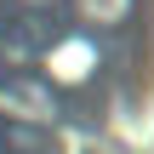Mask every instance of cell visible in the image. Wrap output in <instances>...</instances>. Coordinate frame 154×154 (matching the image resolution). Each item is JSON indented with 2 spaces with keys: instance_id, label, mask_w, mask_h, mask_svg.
<instances>
[{
  "instance_id": "cell-3",
  "label": "cell",
  "mask_w": 154,
  "mask_h": 154,
  "mask_svg": "<svg viewBox=\"0 0 154 154\" xmlns=\"http://www.w3.org/2000/svg\"><path fill=\"white\" fill-rule=\"evenodd\" d=\"M29 6H51V0H29Z\"/></svg>"
},
{
  "instance_id": "cell-2",
  "label": "cell",
  "mask_w": 154,
  "mask_h": 154,
  "mask_svg": "<svg viewBox=\"0 0 154 154\" xmlns=\"http://www.w3.org/2000/svg\"><path fill=\"white\" fill-rule=\"evenodd\" d=\"M74 6H80V17H86V23H103V29H109V23H120V17L131 11V0H74Z\"/></svg>"
},
{
  "instance_id": "cell-1",
  "label": "cell",
  "mask_w": 154,
  "mask_h": 154,
  "mask_svg": "<svg viewBox=\"0 0 154 154\" xmlns=\"http://www.w3.org/2000/svg\"><path fill=\"white\" fill-rule=\"evenodd\" d=\"M91 69H97V51H91L86 40H57V46L46 51V74L63 80V86H80Z\"/></svg>"
}]
</instances>
